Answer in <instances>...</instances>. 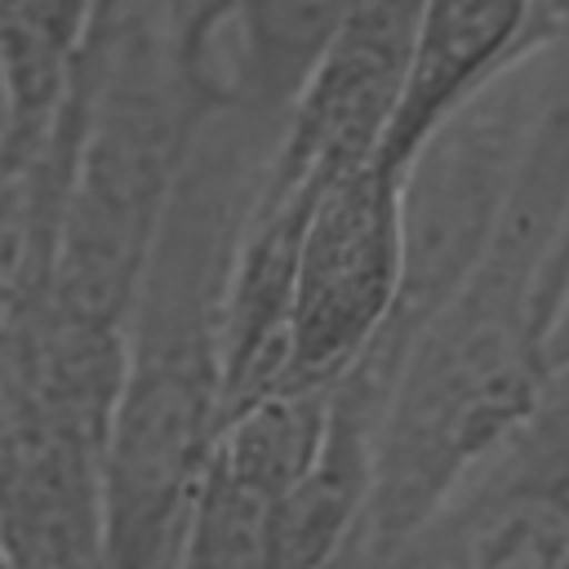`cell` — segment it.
I'll return each instance as SVG.
<instances>
[{
  "label": "cell",
  "instance_id": "3957f363",
  "mask_svg": "<svg viewBox=\"0 0 569 569\" xmlns=\"http://www.w3.org/2000/svg\"><path fill=\"white\" fill-rule=\"evenodd\" d=\"M565 84L569 22L533 31L516 58L453 102L409 151L400 169V302L387 333L365 356L382 382L391 378V365L413 329L445 307L480 262Z\"/></svg>",
  "mask_w": 569,
  "mask_h": 569
},
{
  "label": "cell",
  "instance_id": "ba28073f",
  "mask_svg": "<svg viewBox=\"0 0 569 569\" xmlns=\"http://www.w3.org/2000/svg\"><path fill=\"white\" fill-rule=\"evenodd\" d=\"M533 4L538 0H422L413 76L378 156L391 173L405 169L409 151L453 102L516 58V49L529 40Z\"/></svg>",
  "mask_w": 569,
  "mask_h": 569
},
{
  "label": "cell",
  "instance_id": "5b68a950",
  "mask_svg": "<svg viewBox=\"0 0 569 569\" xmlns=\"http://www.w3.org/2000/svg\"><path fill=\"white\" fill-rule=\"evenodd\" d=\"M382 569H569V369Z\"/></svg>",
  "mask_w": 569,
  "mask_h": 569
},
{
  "label": "cell",
  "instance_id": "8992f818",
  "mask_svg": "<svg viewBox=\"0 0 569 569\" xmlns=\"http://www.w3.org/2000/svg\"><path fill=\"white\" fill-rule=\"evenodd\" d=\"M418 22L422 0H356L280 124L271 178L325 187L378 164L413 76Z\"/></svg>",
  "mask_w": 569,
  "mask_h": 569
},
{
  "label": "cell",
  "instance_id": "7a4b0ae2",
  "mask_svg": "<svg viewBox=\"0 0 569 569\" xmlns=\"http://www.w3.org/2000/svg\"><path fill=\"white\" fill-rule=\"evenodd\" d=\"M187 0H98L62 89L67 191L49 302L120 329L200 120L218 107L182 49Z\"/></svg>",
  "mask_w": 569,
  "mask_h": 569
},
{
  "label": "cell",
  "instance_id": "9c48e42d",
  "mask_svg": "<svg viewBox=\"0 0 569 569\" xmlns=\"http://www.w3.org/2000/svg\"><path fill=\"white\" fill-rule=\"evenodd\" d=\"M98 0H0V80L13 107V147L49 129Z\"/></svg>",
  "mask_w": 569,
  "mask_h": 569
},
{
  "label": "cell",
  "instance_id": "6da1fadb",
  "mask_svg": "<svg viewBox=\"0 0 569 569\" xmlns=\"http://www.w3.org/2000/svg\"><path fill=\"white\" fill-rule=\"evenodd\" d=\"M276 138V120L218 102L187 147L120 325L98 569H169L182 507L222 422L227 280Z\"/></svg>",
  "mask_w": 569,
  "mask_h": 569
},
{
  "label": "cell",
  "instance_id": "52a82bcc",
  "mask_svg": "<svg viewBox=\"0 0 569 569\" xmlns=\"http://www.w3.org/2000/svg\"><path fill=\"white\" fill-rule=\"evenodd\" d=\"M356 0H187L182 49L218 102L284 124Z\"/></svg>",
  "mask_w": 569,
  "mask_h": 569
},
{
  "label": "cell",
  "instance_id": "30bf717a",
  "mask_svg": "<svg viewBox=\"0 0 569 569\" xmlns=\"http://www.w3.org/2000/svg\"><path fill=\"white\" fill-rule=\"evenodd\" d=\"M276 493L204 453V467L182 507L169 569H276L271 511Z\"/></svg>",
  "mask_w": 569,
  "mask_h": 569
},
{
  "label": "cell",
  "instance_id": "8fae6325",
  "mask_svg": "<svg viewBox=\"0 0 569 569\" xmlns=\"http://www.w3.org/2000/svg\"><path fill=\"white\" fill-rule=\"evenodd\" d=\"M547 360H551V373L556 369H569V244H565L560 302H556V320H551V333H547Z\"/></svg>",
  "mask_w": 569,
  "mask_h": 569
},
{
  "label": "cell",
  "instance_id": "277c9868",
  "mask_svg": "<svg viewBox=\"0 0 569 569\" xmlns=\"http://www.w3.org/2000/svg\"><path fill=\"white\" fill-rule=\"evenodd\" d=\"M400 276V173L378 160L325 182L293 258L284 373L276 391L347 378L387 333Z\"/></svg>",
  "mask_w": 569,
  "mask_h": 569
},
{
  "label": "cell",
  "instance_id": "7c38bea8",
  "mask_svg": "<svg viewBox=\"0 0 569 569\" xmlns=\"http://www.w3.org/2000/svg\"><path fill=\"white\" fill-rule=\"evenodd\" d=\"M569 22V0H538L533 4V18H529V36L533 31H556Z\"/></svg>",
  "mask_w": 569,
  "mask_h": 569
}]
</instances>
